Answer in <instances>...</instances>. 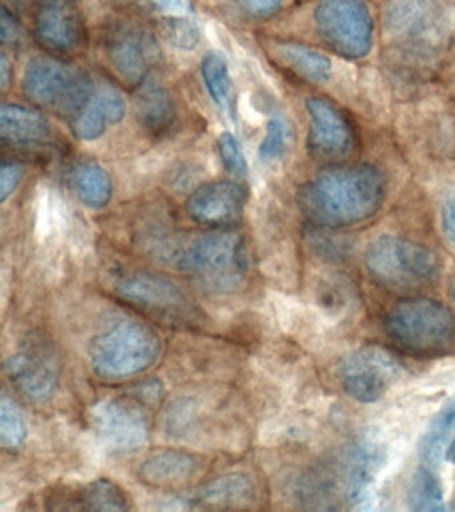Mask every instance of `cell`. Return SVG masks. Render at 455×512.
I'll use <instances>...</instances> for the list:
<instances>
[{
  "label": "cell",
  "instance_id": "1",
  "mask_svg": "<svg viewBox=\"0 0 455 512\" xmlns=\"http://www.w3.org/2000/svg\"><path fill=\"white\" fill-rule=\"evenodd\" d=\"M387 194L385 176L370 164L327 166L299 191L303 215L315 227L334 230L373 218Z\"/></svg>",
  "mask_w": 455,
  "mask_h": 512
},
{
  "label": "cell",
  "instance_id": "2",
  "mask_svg": "<svg viewBox=\"0 0 455 512\" xmlns=\"http://www.w3.org/2000/svg\"><path fill=\"white\" fill-rule=\"evenodd\" d=\"M386 32L395 44L394 62L406 75H430L454 39L442 0H391Z\"/></svg>",
  "mask_w": 455,
  "mask_h": 512
},
{
  "label": "cell",
  "instance_id": "3",
  "mask_svg": "<svg viewBox=\"0 0 455 512\" xmlns=\"http://www.w3.org/2000/svg\"><path fill=\"white\" fill-rule=\"evenodd\" d=\"M367 272L395 292H417L431 287L441 275V260L423 244L398 236L374 240L365 255Z\"/></svg>",
  "mask_w": 455,
  "mask_h": 512
},
{
  "label": "cell",
  "instance_id": "4",
  "mask_svg": "<svg viewBox=\"0 0 455 512\" xmlns=\"http://www.w3.org/2000/svg\"><path fill=\"white\" fill-rule=\"evenodd\" d=\"M161 354V339L146 324L123 319L90 344L94 374L107 380L131 378L149 370Z\"/></svg>",
  "mask_w": 455,
  "mask_h": 512
},
{
  "label": "cell",
  "instance_id": "5",
  "mask_svg": "<svg viewBox=\"0 0 455 512\" xmlns=\"http://www.w3.org/2000/svg\"><path fill=\"white\" fill-rule=\"evenodd\" d=\"M385 328L393 342L414 354L438 355L455 348V315L438 300H401L387 314Z\"/></svg>",
  "mask_w": 455,
  "mask_h": 512
},
{
  "label": "cell",
  "instance_id": "6",
  "mask_svg": "<svg viewBox=\"0 0 455 512\" xmlns=\"http://www.w3.org/2000/svg\"><path fill=\"white\" fill-rule=\"evenodd\" d=\"M177 263L203 288L219 294L237 291L249 266L242 236L225 231L194 239L179 252Z\"/></svg>",
  "mask_w": 455,
  "mask_h": 512
},
{
  "label": "cell",
  "instance_id": "7",
  "mask_svg": "<svg viewBox=\"0 0 455 512\" xmlns=\"http://www.w3.org/2000/svg\"><path fill=\"white\" fill-rule=\"evenodd\" d=\"M23 90L39 106L73 119L93 98L94 84L82 68L51 56H38L27 64Z\"/></svg>",
  "mask_w": 455,
  "mask_h": 512
},
{
  "label": "cell",
  "instance_id": "8",
  "mask_svg": "<svg viewBox=\"0 0 455 512\" xmlns=\"http://www.w3.org/2000/svg\"><path fill=\"white\" fill-rule=\"evenodd\" d=\"M315 26L323 43L342 58H365L373 46V20L362 0H321Z\"/></svg>",
  "mask_w": 455,
  "mask_h": 512
},
{
  "label": "cell",
  "instance_id": "9",
  "mask_svg": "<svg viewBox=\"0 0 455 512\" xmlns=\"http://www.w3.org/2000/svg\"><path fill=\"white\" fill-rule=\"evenodd\" d=\"M118 295L147 315L174 326L198 320V310L173 280L153 272H134L119 280Z\"/></svg>",
  "mask_w": 455,
  "mask_h": 512
},
{
  "label": "cell",
  "instance_id": "10",
  "mask_svg": "<svg viewBox=\"0 0 455 512\" xmlns=\"http://www.w3.org/2000/svg\"><path fill=\"white\" fill-rule=\"evenodd\" d=\"M402 371L401 362L389 350L367 346L343 356L337 375L343 391L350 398L373 403L390 390Z\"/></svg>",
  "mask_w": 455,
  "mask_h": 512
},
{
  "label": "cell",
  "instance_id": "11",
  "mask_svg": "<svg viewBox=\"0 0 455 512\" xmlns=\"http://www.w3.org/2000/svg\"><path fill=\"white\" fill-rule=\"evenodd\" d=\"M310 116L311 155L326 166L345 164L358 148V132L353 120L333 100L313 96L307 99Z\"/></svg>",
  "mask_w": 455,
  "mask_h": 512
},
{
  "label": "cell",
  "instance_id": "12",
  "mask_svg": "<svg viewBox=\"0 0 455 512\" xmlns=\"http://www.w3.org/2000/svg\"><path fill=\"white\" fill-rule=\"evenodd\" d=\"M11 382L25 398L46 403L53 398L61 379V362L50 340L31 336L6 362Z\"/></svg>",
  "mask_w": 455,
  "mask_h": 512
},
{
  "label": "cell",
  "instance_id": "13",
  "mask_svg": "<svg viewBox=\"0 0 455 512\" xmlns=\"http://www.w3.org/2000/svg\"><path fill=\"white\" fill-rule=\"evenodd\" d=\"M34 31L38 43L46 50H77L85 36L82 0H37Z\"/></svg>",
  "mask_w": 455,
  "mask_h": 512
},
{
  "label": "cell",
  "instance_id": "14",
  "mask_svg": "<svg viewBox=\"0 0 455 512\" xmlns=\"http://www.w3.org/2000/svg\"><path fill=\"white\" fill-rule=\"evenodd\" d=\"M95 430L106 446L118 454L141 450L149 436V423L138 408L119 400H103L93 408Z\"/></svg>",
  "mask_w": 455,
  "mask_h": 512
},
{
  "label": "cell",
  "instance_id": "15",
  "mask_svg": "<svg viewBox=\"0 0 455 512\" xmlns=\"http://www.w3.org/2000/svg\"><path fill=\"white\" fill-rule=\"evenodd\" d=\"M247 194L239 183L222 180L199 187L187 200V214L195 223L211 228H229L241 222Z\"/></svg>",
  "mask_w": 455,
  "mask_h": 512
},
{
  "label": "cell",
  "instance_id": "16",
  "mask_svg": "<svg viewBox=\"0 0 455 512\" xmlns=\"http://www.w3.org/2000/svg\"><path fill=\"white\" fill-rule=\"evenodd\" d=\"M110 62L130 84H141L159 54L157 42L149 32L134 26L119 27L107 44Z\"/></svg>",
  "mask_w": 455,
  "mask_h": 512
},
{
  "label": "cell",
  "instance_id": "17",
  "mask_svg": "<svg viewBox=\"0 0 455 512\" xmlns=\"http://www.w3.org/2000/svg\"><path fill=\"white\" fill-rule=\"evenodd\" d=\"M177 503L187 510H247L257 503V484L250 475L231 472L203 484Z\"/></svg>",
  "mask_w": 455,
  "mask_h": 512
},
{
  "label": "cell",
  "instance_id": "18",
  "mask_svg": "<svg viewBox=\"0 0 455 512\" xmlns=\"http://www.w3.org/2000/svg\"><path fill=\"white\" fill-rule=\"evenodd\" d=\"M205 470L201 456L183 450L154 452L139 466V479L151 487L175 488L199 478Z\"/></svg>",
  "mask_w": 455,
  "mask_h": 512
},
{
  "label": "cell",
  "instance_id": "19",
  "mask_svg": "<svg viewBox=\"0 0 455 512\" xmlns=\"http://www.w3.org/2000/svg\"><path fill=\"white\" fill-rule=\"evenodd\" d=\"M51 510L129 511L130 496L109 479H98L79 490L58 491L50 496Z\"/></svg>",
  "mask_w": 455,
  "mask_h": 512
},
{
  "label": "cell",
  "instance_id": "20",
  "mask_svg": "<svg viewBox=\"0 0 455 512\" xmlns=\"http://www.w3.org/2000/svg\"><path fill=\"white\" fill-rule=\"evenodd\" d=\"M126 115V102L115 88L103 86L90 102L71 119V131L83 142L99 139L110 124L121 122Z\"/></svg>",
  "mask_w": 455,
  "mask_h": 512
},
{
  "label": "cell",
  "instance_id": "21",
  "mask_svg": "<svg viewBox=\"0 0 455 512\" xmlns=\"http://www.w3.org/2000/svg\"><path fill=\"white\" fill-rule=\"evenodd\" d=\"M51 126L41 112L18 104L0 108V136L10 144H34L49 138Z\"/></svg>",
  "mask_w": 455,
  "mask_h": 512
},
{
  "label": "cell",
  "instance_id": "22",
  "mask_svg": "<svg viewBox=\"0 0 455 512\" xmlns=\"http://www.w3.org/2000/svg\"><path fill=\"white\" fill-rule=\"evenodd\" d=\"M273 55L291 74L305 82L319 84L330 79L333 63L329 56L295 42H277Z\"/></svg>",
  "mask_w": 455,
  "mask_h": 512
},
{
  "label": "cell",
  "instance_id": "23",
  "mask_svg": "<svg viewBox=\"0 0 455 512\" xmlns=\"http://www.w3.org/2000/svg\"><path fill=\"white\" fill-rule=\"evenodd\" d=\"M137 111L143 126L155 134H162L173 126L175 119L173 100L161 87H146L139 94Z\"/></svg>",
  "mask_w": 455,
  "mask_h": 512
},
{
  "label": "cell",
  "instance_id": "24",
  "mask_svg": "<svg viewBox=\"0 0 455 512\" xmlns=\"http://www.w3.org/2000/svg\"><path fill=\"white\" fill-rule=\"evenodd\" d=\"M454 431L455 396L438 411L423 435L419 451H421V459L427 467L438 464L439 459L442 458L443 448L446 447Z\"/></svg>",
  "mask_w": 455,
  "mask_h": 512
},
{
  "label": "cell",
  "instance_id": "25",
  "mask_svg": "<svg viewBox=\"0 0 455 512\" xmlns=\"http://www.w3.org/2000/svg\"><path fill=\"white\" fill-rule=\"evenodd\" d=\"M75 190L86 206L102 208L110 203L113 196V182L105 168L87 163L75 171Z\"/></svg>",
  "mask_w": 455,
  "mask_h": 512
},
{
  "label": "cell",
  "instance_id": "26",
  "mask_svg": "<svg viewBox=\"0 0 455 512\" xmlns=\"http://www.w3.org/2000/svg\"><path fill=\"white\" fill-rule=\"evenodd\" d=\"M202 78L205 80L211 99L222 108H230L233 83L226 56L219 51H211L202 60Z\"/></svg>",
  "mask_w": 455,
  "mask_h": 512
},
{
  "label": "cell",
  "instance_id": "27",
  "mask_svg": "<svg viewBox=\"0 0 455 512\" xmlns=\"http://www.w3.org/2000/svg\"><path fill=\"white\" fill-rule=\"evenodd\" d=\"M409 506L417 512L445 510L441 483L429 468H421L415 472L409 491Z\"/></svg>",
  "mask_w": 455,
  "mask_h": 512
},
{
  "label": "cell",
  "instance_id": "28",
  "mask_svg": "<svg viewBox=\"0 0 455 512\" xmlns=\"http://www.w3.org/2000/svg\"><path fill=\"white\" fill-rule=\"evenodd\" d=\"M379 467H381V452L371 446L363 447L351 476L349 490L351 502L355 504L366 502Z\"/></svg>",
  "mask_w": 455,
  "mask_h": 512
},
{
  "label": "cell",
  "instance_id": "29",
  "mask_svg": "<svg viewBox=\"0 0 455 512\" xmlns=\"http://www.w3.org/2000/svg\"><path fill=\"white\" fill-rule=\"evenodd\" d=\"M27 427L18 404L13 399L2 396L0 403V440L6 450H18L25 443Z\"/></svg>",
  "mask_w": 455,
  "mask_h": 512
},
{
  "label": "cell",
  "instance_id": "30",
  "mask_svg": "<svg viewBox=\"0 0 455 512\" xmlns=\"http://www.w3.org/2000/svg\"><path fill=\"white\" fill-rule=\"evenodd\" d=\"M159 28H161L163 38L179 50H194L201 40V28L198 23L186 16H167L159 23Z\"/></svg>",
  "mask_w": 455,
  "mask_h": 512
},
{
  "label": "cell",
  "instance_id": "31",
  "mask_svg": "<svg viewBox=\"0 0 455 512\" xmlns=\"http://www.w3.org/2000/svg\"><path fill=\"white\" fill-rule=\"evenodd\" d=\"M291 140L289 122L281 115H275L267 123L265 139L259 147V156L263 162H277L286 155Z\"/></svg>",
  "mask_w": 455,
  "mask_h": 512
},
{
  "label": "cell",
  "instance_id": "32",
  "mask_svg": "<svg viewBox=\"0 0 455 512\" xmlns=\"http://www.w3.org/2000/svg\"><path fill=\"white\" fill-rule=\"evenodd\" d=\"M219 154L223 166L235 176H243L247 172V163L243 155L241 144L230 132H223L218 140Z\"/></svg>",
  "mask_w": 455,
  "mask_h": 512
},
{
  "label": "cell",
  "instance_id": "33",
  "mask_svg": "<svg viewBox=\"0 0 455 512\" xmlns=\"http://www.w3.org/2000/svg\"><path fill=\"white\" fill-rule=\"evenodd\" d=\"M22 178L23 167L21 164L14 162L2 164V170H0V200L2 202H6L14 194Z\"/></svg>",
  "mask_w": 455,
  "mask_h": 512
},
{
  "label": "cell",
  "instance_id": "34",
  "mask_svg": "<svg viewBox=\"0 0 455 512\" xmlns=\"http://www.w3.org/2000/svg\"><path fill=\"white\" fill-rule=\"evenodd\" d=\"M242 10L255 18H269L281 8L283 0H237Z\"/></svg>",
  "mask_w": 455,
  "mask_h": 512
},
{
  "label": "cell",
  "instance_id": "35",
  "mask_svg": "<svg viewBox=\"0 0 455 512\" xmlns=\"http://www.w3.org/2000/svg\"><path fill=\"white\" fill-rule=\"evenodd\" d=\"M442 230L446 239L455 247V192L443 204Z\"/></svg>",
  "mask_w": 455,
  "mask_h": 512
},
{
  "label": "cell",
  "instance_id": "36",
  "mask_svg": "<svg viewBox=\"0 0 455 512\" xmlns=\"http://www.w3.org/2000/svg\"><path fill=\"white\" fill-rule=\"evenodd\" d=\"M0 35H2L3 43L15 42L19 36L17 19L7 8H3L2 15H0Z\"/></svg>",
  "mask_w": 455,
  "mask_h": 512
},
{
  "label": "cell",
  "instance_id": "37",
  "mask_svg": "<svg viewBox=\"0 0 455 512\" xmlns=\"http://www.w3.org/2000/svg\"><path fill=\"white\" fill-rule=\"evenodd\" d=\"M150 2L174 15H183L190 11V0H150Z\"/></svg>",
  "mask_w": 455,
  "mask_h": 512
},
{
  "label": "cell",
  "instance_id": "38",
  "mask_svg": "<svg viewBox=\"0 0 455 512\" xmlns=\"http://www.w3.org/2000/svg\"><path fill=\"white\" fill-rule=\"evenodd\" d=\"M11 68L9 64V60H7L5 55H2V59H0V84H2V88L9 87L10 78H11Z\"/></svg>",
  "mask_w": 455,
  "mask_h": 512
},
{
  "label": "cell",
  "instance_id": "39",
  "mask_svg": "<svg viewBox=\"0 0 455 512\" xmlns=\"http://www.w3.org/2000/svg\"><path fill=\"white\" fill-rule=\"evenodd\" d=\"M446 458L449 460V462L455 464V440L450 444L449 450H447Z\"/></svg>",
  "mask_w": 455,
  "mask_h": 512
},
{
  "label": "cell",
  "instance_id": "40",
  "mask_svg": "<svg viewBox=\"0 0 455 512\" xmlns=\"http://www.w3.org/2000/svg\"><path fill=\"white\" fill-rule=\"evenodd\" d=\"M454 298H455V283H454Z\"/></svg>",
  "mask_w": 455,
  "mask_h": 512
}]
</instances>
